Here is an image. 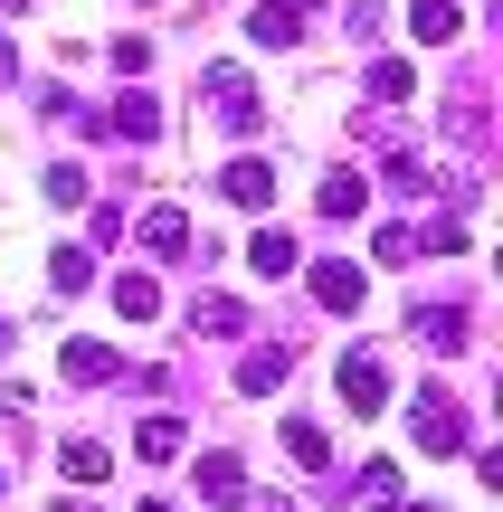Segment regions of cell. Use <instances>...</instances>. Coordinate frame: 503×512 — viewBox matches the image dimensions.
Instances as JSON below:
<instances>
[{"instance_id":"obj_1","label":"cell","mask_w":503,"mask_h":512,"mask_svg":"<svg viewBox=\"0 0 503 512\" xmlns=\"http://www.w3.org/2000/svg\"><path fill=\"white\" fill-rule=\"evenodd\" d=\"M409 437L428 446V456H466V446H475L466 399H447V389H418V399H409Z\"/></svg>"},{"instance_id":"obj_2","label":"cell","mask_w":503,"mask_h":512,"mask_svg":"<svg viewBox=\"0 0 503 512\" xmlns=\"http://www.w3.org/2000/svg\"><path fill=\"white\" fill-rule=\"evenodd\" d=\"M200 86H209V105H219V124L238 133V143H247V133H266V95L247 86V67H209Z\"/></svg>"},{"instance_id":"obj_3","label":"cell","mask_w":503,"mask_h":512,"mask_svg":"<svg viewBox=\"0 0 503 512\" xmlns=\"http://www.w3.org/2000/svg\"><path fill=\"white\" fill-rule=\"evenodd\" d=\"M333 389H342V408H352V418H371V408L390 399V370H380L371 351H352V361L333 370Z\"/></svg>"},{"instance_id":"obj_4","label":"cell","mask_w":503,"mask_h":512,"mask_svg":"<svg viewBox=\"0 0 503 512\" xmlns=\"http://www.w3.org/2000/svg\"><path fill=\"white\" fill-rule=\"evenodd\" d=\"M409 332L437 351V361H456V351L475 342V332H466V304H418V313H409Z\"/></svg>"},{"instance_id":"obj_5","label":"cell","mask_w":503,"mask_h":512,"mask_svg":"<svg viewBox=\"0 0 503 512\" xmlns=\"http://www.w3.org/2000/svg\"><path fill=\"white\" fill-rule=\"evenodd\" d=\"M219 190H228L238 209H276V162H257V152H238V162L219 171Z\"/></svg>"},{"instance_id":"obj_6","label":"cell","mask_w":503,"mask_h":512,"mask_svg":"<svg viewBox=\"0 0 503 512\" xmlns=\"http://www.w3.org/2000/svg\"><path fill=\"white\" fill-rule=\"evenodd\" d=\"M181 446H190V418H171V408H152V418L133 427V456H143V465H171Z\"/></svg>"},{"instance_id":"obj_7","label":"cell","mask_w":503,"mask_h":512,"mask_svg":"<svg viewBox=\"0 0 503 512\" xmlns=\"http://www.w3.org/2000/svg\"><path fill=\"white\" fill-rule=\"evenodd\" d=\"M285 370H295V351H285V342H257V351H238V389H247V399L285 389Z\"/></svg>"},{"instance_id":"obj_8","label":"cell","mask_w":503,"mask_h":512,"mask_svg":"<svg viewBox=\"0 0 503 512\" xmlns=\"http://www.w3.org/2000/svg\"><path fill=\"white\" fill-rule=\"evenodd\" d=\"M247 266H257V275H266V285H285V275H295V266H304V247H295V238H285V228H276V219H266V228H257V238H247Z\"/></svg>"},{"instance_id":"obj_9","label":"cell","mask_w":503,"mask_h":512,"mask_svg":"<svg viewBox=\"0 0 503 512\" xmlns=\"http://www.w3.org/2000/svg\"><path fill=\"white\" fill-rule=\"evenodd\" d=\"M361 294H371V285H361V266H342V256H323V266H314V304L323 313H361Z\"/></svg>"},{"instance_id":"obj_10","label":"cell","mask_w":503,"mask_h":512,"mask_svg":"<svg viewBox=\"0 0 503 512\" xmlns=\"http://www.w3.org/2000/svg\"><path fill=\"white\" fill-rule=\"evenodd\" d=\"M190 332H209V342H238V332H247V304H238V294H190Z\"/></svg>"},{"instance_id":"obj_11","label":"cell","mask_w":503,"mask_h":512,"mask_svg":"<svg viewBox=\"0 0 503 512\" xmlns=\"http://www.w3.org/2000/svg\"><path fill=\"white\" fill-rule=\"evenodd\" d=\"M95 133H114V143H152V133H162V105H152V95H124L114 114H95Z\"/></svg>"},{"instance_id":"obj_12","label":"cell","mask_w":503,"mask_h":512,"mask_svg":"<svg viewBox=\"0 0 503 512\" xmlns=\"http://www.w3.org/2000/svg\"><path fill=\"white\" fill-rule=\"evenodd\" d=\"M295 29H304L295 0H257V10H247V38H257V48H295Z\"/></svg>"},{"instance_id":"obj_13","label":"cell","mask_w":503,"mask_h":512,"mask_svg":"<svg viewBox=\"0 0 503 512\" xmlns=\"http://www.w3.org/2000/svg\"><path fill=\"white\" fill-rule=\"evenodd\" d=\"M342 494H361L371 512H399V503H409V484H399L390 456H371V465H361V484H342Z\"/></svg>"},{"instance_id":"obj_14","label":"cell","mask_w":503,"mask_h":512,"mask_svg":"<svg viewBox=\"0 0 503 512\" xmlns=\"http://www.w3.org/2000/svg\"><path fill=\"white\" fill-rule=\"evenodd\" d=\"M114 370H124V351H114V342H67V380L76 389H105Z\"/></svg>"},{"instance_id":"obj_15","label":"cell","mask_w":503,"mask_h":512,"mask_svg":"<svg viewBox=\"0 0 503 512\" xmlns=\"http://www.w3.org/2000/svg\"><path fill=\"white\" fill-rule=\"evenodd\" d=\"M200 494L219 503V512H238V503H247V465H238V456H200Z\"/></svg>"},{"instance_id":"obj_16","label":"cell","mask_w":503,"mask_h":512,"mask_svg":"<svg viewBox=\"0 0 503 512\" xmlns=\"http://www.w3.org/2000/svg\"><path fill=\"white\" fill-rule=\"evenodd\" d=\"M409 38H418V48H447V38H466L456 0H418V10H409Z\"/></svg>"},{"instance_id":"obj_17","label":"cell","mask_w":503,"mask_h":512,"mask_svg":"<svg viewBox=\"0 0 503 512\" xmlns=\"http://www.w3.org/2000/svg\"><path fill=\"white\" fill-rule=\"evenodd\" d=\"M285 456H295L304 475H323V465H333V437H323L314 418H285Z\"/></svg>"},{"instance_id":"obj_18","label":"cell","mask_w":503,"mask_h":512,"mask_svg":"<svg viewBox=\"0 0 503 512\" xmlns=\"http://www.w3.org/2000/svg\"><path fill=\"white\" fill-rule=\"evenodd\" d=\"M57 475H67V484H105V475H114V456H105L95 437H76V446H57Z\"/></svg>"},{"instance_id":"obj_19","label":"cell","mask_w":503,"mask_h":512,"mask_svg":"<svg viewBox=\"0 0 503 512\" xmlns=\"http://www.w3.org/2000/svg\"><path fill=\"white\" fill-rule=\"evenodd\" d=\"M48 285L57 294H86L95 285V247H48Z\"/></svg>"},{"instance_id":"obj_20","label":"cell","mask_w":503,"mask_h":512,"mask_svg":"<svg viewBox=\"0 0 503 512\" xmlns=\"http://www.w3.org/2000/svg\"><path fill=\"white\" fill-rule=\"evenodd\" d=\"M143 247L152 256H190V219L181 209H143Z\"/></svg>"},{"instance_id":"obj_21","label":"cell","mask_w":503,"mask_h":512,"mask_svg":"<svg viewBox=\"0 0 503 512\" xmlns=\"http://www.w3.org/2000/svg\"><path fill=\"white\" fill-rule=\"evenodd\" d=\"M361 86H371V105H409V95H418V76H409V57H380Z\"/></svg>"},{"instance_id":"obj_22","label":"cell","mask_w":503,"mask_h":512,"mask_svg":"<svg viewBox=\"0 0 503 512\" xmlns=\"http://www.w3.org/2000/svg\"><path fill=\"white\" fill-rule=\"evenodd\" d=\"M361 209H371V181L361 171H333L323 181V219H361Z\"/></svg>"},{"instance_id":"obj_23","label":"cell","mask_w":503,"mask_h":512,"mask_svg":"<svg viewBox=\"0 0 503 512\" xmlns=\"http://www.w3.org/2000/svg\"><path fill=\"white\" fill-rule=\"evenodd\" d=\"M114 313H124V323H152V313H162V285H152V275H114Z\"/></svg>"},{"instance_id":"obj_24","label":"cell","mask_w":503,"mask_h":512,"mask_svg":"<svg viewBox=\"0 0 503 512\" xmlns=\"http://www.w3.org/2000/svg\"><path fill=\"white\" fill-rule=\"evenodd\" d=\"M390 190H409V200H428L437 181H428V162H418V152H390Z\"/></svg>"},{"instance_id":"obj_25","label":"cell","mask_w":503,"mask_h":512,"mask_svg":"<svg viewBox=\"0 0 503 512\" xmlns=\"http://www.w3.org/2000/svg\"><path fill=\"white\" fill-rule=\"evenodd\" d=\"M48 200H57V209L86 200V162H48Z\"/></svg>"},{"instance_id":"obj_26","label":"cell","mask_w":503,"mask_h":512,"mask_svg":"<svg viewBox=\"0 0 503 512\" xmlns=\"http://www.w3.org/2000/svg\"><path fill=\"white\" fill-rule=\"evenodd\" d=\"M380 266H418V228H380Z\"/></svg>"},{"instance_id":"obj_27","label":"cell","mask_w":503,"mask_h":512,"mask_svg":"<svg viewBox=\"0 0 503 512\" xmlns=\"http://www.w3.org/2000/svg\"><path fill=\"white\" fill-rule=\"evenodd\" d=\"M0 86H19V48H10V29H0Z\"/></svg>"},{"instance_id":"obj_28","label":"cell","mask_w":503,"mask_h":512,"mask_svg":"<svg viewBox=\"0 0 503 512\" xmlns=\"http://www.w3.org/2000/svg\"><path fill=\"white\" fill-rule=\"evenodd\" d=\"M57 512H95V503H57Z\"/></svg>"},{"instance_id":"obj_29","label":"cell","mask_w":503,"mask_h":512,"mask_svg":"<svg viewBox=\"0 0 503 512\" xmlns=\"http://www.w3.org/2000/svg\"><path fill=\"white\" fill-rule=\"evenodd\" d=\"M295 10H323V0H295Z\"/></svg>"},{"instance_id":"obj_30","label":"cell","mask_w":503,"mask_h":512,"mask_svg":"<svg viewBox=\"0 0 503 512\" xmlns=\"http://www.w3.org/2000/svg\"><path fill=\"white\" fill-rule=\"evenodd\" d=\"M0 351H10V323H0Z\"/></svg>"},{"instance_id":"obj_31","label":"cell","mask_w":503,"mask_h":512,"mask_svg":"<svg viewBox=\"0 0 503 512\" xmlns=\"http://www.w3.org/2000/svg\"><path fill=\"white\" fill-rule=\"evenodd\" d=\"M266 512H295V503H266Z\"/></svg>"},{"instance_id":"obj_32","label":"cell","mask_w":503,"mask_h":512,"mask_svg":"<svg viewBox=\"0 0 503 512\" xmlns=\"http://www.w3.org/2000/svg\"><path fill=\"white\" fill-rule=\"evenodd\" d=\"M143 512H171V503H143Z\"/></svg>"}]
</instances>
